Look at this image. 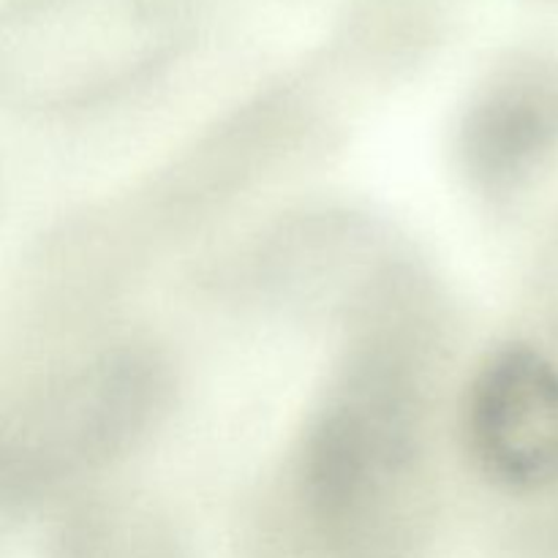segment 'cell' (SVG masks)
<instances>
[{"instance_id": "obj_1", "label": "cell", "mask_w": 558, "mask_h": 558, "mask_svg": "<svg viewBox=\"0 0 558 558\" xmlns=\"http://www.w3.org/2000/svg\"><path fill=\"white\" fill-rule=\"evenodd\" d=\"M300 490L332 558H417L434 521L417 338L374 327L352 349L305 436Z\"/></svg>"}, {"instance_id": "obj_2", "label": "cell", "mask_w": 558, "mask_h": 558, "mask_svg": "<svg viewBox=\"0 0 558 558\" xmlns=\"http://www.w3.org/2000/svg\"><path fill=\"white\" fill-rule=\"evenodd\" d=\"M194 0H16L0 27V80L27 107L90 104L167 63Z\"/></svg>"}, {"instance_id": "obj_3", "label": "cell", "mask_w": 558, "mask_h": 558, "mask_svg": "<svg viewBox=\"0 0 558 558\" xmlns=\"http://www.w3.org/2000/svg\"><path fill=\"white\" fill-rule=\"evenodd\" d=\"M167 371L145 347L104 349L49 376L5 436V488L22 494L80 480L114 461L158 417Z\"/></svg>"}, {"instance_id": "obj_4", "label": "cell", "mask_w": 558, "mask_h": 558, "mask_svg": "<svg viewBox=\"0 0 558 558\" xmlns=\"http://www.w3.org/2000/svg\"><path fill=\"white\" fill-rule=\"evenodd\" d=\"M463 434L480 472L505 490L558 485V365L534 349H505L474 376Z\"/></svg>"}, {"instance_id": "obj_5", "label": "cell", "mask_w": 558, "mask_h": 558, "mask_svg": "<svg viewBox=\"0 0 558 558\" xmlns=\"http://www.w3.org/2000/svg\"><path fill=\"white\" fill-rule=\"evenodd\" d=\"M65 558H178L167 526L129 501L93 505L65 532Z\"/></svg>"}]
</instances>
